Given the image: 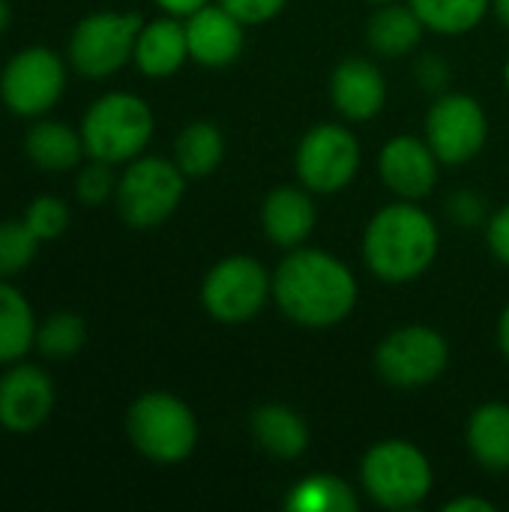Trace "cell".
Returning <instances> with one entry per match:
<instances>
[{
  "label": "cell",
  "instance_id": "6da1fadb",
  "mask_svg": "<svg viewBox=\"0 0 509 512\" xmlns=\"http://www.w3.org/2000/svg\"><path fill=\"white\" fill-rule=\"evenodd\" d=\"M360 285L345 261L324 249L297 246L273 270V303L306 330L339 327L357 306Z\"/></svg>",
  "mask_w": 509,
  "mask_h": 512
},
{
  "label": "cell",
  "instance_id": "7a4b0ae2",
  "mask_svg": "<svg viewBox=\"0 0 509 512\" xmlns=\"http://www.w3.org/2000/svg\"><path fill=\"white\" fill-rule=\"evenodd\" d=\"M441 234L435 219L417 201H393L381 207L363 231L366 270L387 285L420 279L438 258Z\"/></svg>",
  "mask_w": 509,
  "mask_h": 512
},
{
  "label": "cell",
  "instance_id": "3957f363",
  "mask_svg": "<svg viewBox=\"0 0 509 512\" xmlns=\"http://www.w3.org/2000/svg\"><path fill=\"white\" fill-rule=\"evenodd\" d=\"M432 486V462L405 438L378 441L360 459V489L381 510H417L432 495Z\"/></svg>",
  "mask_w": 509,
  "mask_h": 512
},
{
  "label": "cell",
  "instance_id": "277c9868",
  "mask_svg": "<svg viewBox=\"0 0 509 512\" xmlns=\"http://www.w3.org/2000/svg\"><path fill=\"white\" fill-rule=\"evenodd\" d=\"M153 129L156 120L150 105L126 90L99 96L81 120V138L87 156L108 165L138 159L147 150Z\"/></svg>",
  "mask_w": 509,
  "mask_h": 512
},
{
  "label": "cell",
  "instance_id": "5b68a950",
  "mask_svg": "<svg viewBox=\"0 0 509 512\" xmlns=\"http://www.w3.org/2000/svg\"><path fill=\"white\" fill-rule=\"evenodd\" d=\"M126 435L144 459L156 465H180L195 453L198 420L174 393L153 390L132 402L126 414Z\"/></svg>",
  "mask_w": 509,
  "mask_h": 512
},
{
  "label": "cell",
  "instance_id": "8992f818",
  "mask_svg": "<svg viewBox=\"0 0 509 512\" xmlns=\"http://www.w3.org/2000/svg\"><path fill=\"white\" fill-rule=\"evenodd\" d=\"M186 174L162 156H138L117 180V213L129 228H159L174 216L186 195Z\"/></svg>",
  "mask_w": 509,
  "mask_h": 512
},
{
  "label": "cell",
  "instance_id": "52a82bcc",
  "mask_svg": "<svg viewBox=\"0 0 509 512\" xmlns=\"http://www.w3.org/2000/svg\"><path fill=\"white\" fill-rule=\"evenodd\" d=\"M273 300V273L252 255H231L213 264L201 285L204 312L225 324H249Z\"/></svg>",
  "mask_w": 509,
  "mask_h": 512
},
{
  "label": "cell",
  "instance_id": "ba28073f",
  "mask_svg": "<svg viewBox=\"0 0 509 512\" xmlns=\"http://www.w3.org/2000/svg\"><path fill=\"white\" fill-rule=\"evenodd\" d=\"M450 366L447 339L426 324H408L387 333L375 348V372L396 390H420L435 384Z\"/></svg>",
  "mask_w": 509,
  "mask_h": 512
},
{
  "label": "cell",
  "instance_id": "9c48e42d",
  "mask_svg": "<svg viewBox=\"0 0 509 512\" xmlns=\"http://www.w3.org/2000/svg\"><path fill=\"white\" fill-rule=\"evenodd\" d=\"M144 18L138 12H93L81 18L69 36V60L87 78L120 72L132 54Z\"/></svg>",
  "mask_w": 509,
  "mask_h": 512
},
{
  "label": "cell",
  "instance_id": "30bf717a",
  "mask_svg": "<svg viewBox=\"0 0 509 512\" xmlns=\"http://www.w3.org/2000/svg\"><path fill=\"white\" fill-rule=\"evenodd\" d=\"M297 180L312 195H336L354 183L360 171V141L342 123L312 126L294 153Z\"/></svg>",
  "mask_w": 509,
  "mask_h": 512
},
{
  "label": "cell",
  "instance_id": "8fae6325",
  "mask_svg": "<svg viewBox=\"0 0 509 512\" xmlns=\"http://www.w3.org/2000/svg\"><path fill=\"white\" fill-rule=\"evenodd\" d=\"M426 141L441 165L474 162L489 141L486 108L468 93H441L426 114Z\"/></svg>",
  "mask_w": 509,
  "mask_h": 512
},
{
  "label": "cell",
  "instance_id": "7c38bea8",
  "mask_svg": "<svg viewBox=\"0 0 509 512\" xmlns=\"http://www.w3.org/2000/svg\"><path fill=\"white\" fill-rule=\"evenodd\" d=\"M66 90L60 54L33 45L18 51L0 72V99L18 117H39L57 105Z\"/></svg>",
  "mask_w": 509,
  "mask_h": 512
},
{
  "label": "cell",
  "instance_id": "4fadbf2b",
  "mask_svg": "<svg viewBox=\"0 0 509 512\" xmlns=\"http://www.w3.org/2000/svg\"><path fill=\"white\" fill-rule=\"evenodd\" d=\"M438 168L441 159L426 138L396 135L378 153V177L402 201L429 198L438 186Z\"/></svg>",
  "mask_w": 509,
  "mask_h": 512
},
{
  "label": "cell",
  "instance_id": "5bb4252c",
  "mask_svg": "<svg viewBox=\"0 0 509 512\" xmlns=\"http://www.w3.org/2000/svg\"><path fill=\"white\" fill-rule=\"evenodd\" d=\"M54 408V384L36 366H15L0 375V426L27 435L36 432Z\"/></svg>",
  "mask_w": 509,
  "mask_h": 512
},
{
  "label": "cell",
  "instance_id": "9a60e30c",
  "mask_svg": "<svg viewBox=\"0 0 509 512\" xmlns=\"http://www.w3.org/2000/svg\"><path fill=\"white\" fill-rule=\"evenodd\" d=\"M183 24L189 39V60H195L198 66L225 69L243 54L246 24L216 0L192 12Z\"/></svg>",
  "mask_w": 509,
  "mask_h": 512
},
{
  "label": "cell",
  "instance_id": "2e32d148",
  "mask_svg": "<svg viewBox=\"0 0 509 512\" xmlns=\"http://www.w3.org/2000/svg\"><path fill=\"white\" fill-rule=\"evenodd\" d=\"M330 102L351 123L378 117L387 105L384 72L366 57H348L330 72Z\"/></svg>",
  "mask_w": 509,
  "mask_h": 512
},
{
  "label": "cell",
  "instance_id": "e0dca14e",
  "mask_svg": "<svg viewBox=\"0 0 509 512\" xmlns=\"http://www.w3.org/2000/svg\"><path fill=\"white\" fill-rule=\"evenodd\" d=\"M318 222L312 192L300 186H276L261 204V231L279 249L306 246Z\"/></svg>",
  "mask_w": 509,
  "mask_h": 512
},
{
  "label": "cell",
  "instance_id": "ac0fdd59",
  "mask_svg": "<svg viewBox=\"0 0 509 512\" xmlns=\"http://www.w3.org/2000/svg\"><path fill=\"white\" fill-rule=\"evenodd\" d=\"M135 66L147 78H168L180 72V66L189 60V39L186 24L177 15H162L156 21H147L138 33Z\"/></svg>",
  "mask_w": 509,
  "mask_h": 512
},
{
  "label": "cell",
  "instance_id": "d6986e66",
  "mask_svg": "<svg viewBox=\"0 0 509 512\" xmlns=\"http://www.w3.org/2000/svg\"><path fill=\"white\" fill-rule=\"evenodd\" d=\"M252 441L276 459H300L309 450V426L288 405H261L249 417Z\"/></svg>",
  "mask_w": 509,
  "mask_h": 512
},
{
  "label": "cell",
  "instance_id": "ffe728a7",
  "mask_svg": "<svg viewBox=\"0 0 509 512\" xmlns=\"http://www.w3.org/2000/svg\"><path fill=\"white\" fill-rule=\"evenodd\" d=\"M474 462L489 474H509V405L486 402L468 417L465 429Z\"/></svg>",
  "mask_w": 509,
  "mask_h": 512
},
{
  "label": "cell",
  "instance_id": "44dd1931",
  "mask_svg": "<svg viewBox=\"0 0 509 512\" xmlns=\"http://www.w3.org/2000/svg\"><path fill=\"white\" fill-rule=\"evenodd\" d=\"M426 33V24L420 21V15L414 12L411 3H381L369 24H366V39H369V48L387 60H396V57H405L411 54L420 39Z\"/></svg>",
  "mask_w": 509,
  "mask_h": 512
},
{
  "label": "cell",
  "instance_id": "7402d4cb",
  "mask_svg": "<svg viewBox=\"0 0 509 512\" xmlns=\"http://www.w3.org/2000/svg\"><path fill=\"white\" fill-rule=\"evenodd\" d=\"M24 153L33 165L45 171H69L81 162L87 150L81 132H75L72 126L57 120H39L24 138Z\"/></svg>",
  "mask_w": 509,
  "mask_h": 512
},
{
  "label": "cell",
  "instance_id": "603a6c76",
  "mask_svg": "<svg viewBox=\"0 0 509 512\" xmlns=\"http://www.w3.org/2000/svg\"><path fill=\"white\" fill-rule=\"evenodd\" d=\"M225 159V135L213 120H195L183 126L174 141V162L189 180L210 177Z\"/></svg>",
  "mask_w": 509,
  "mask_h": 512
},
{
  "label": "cell",
  "instance_id": "cb8c5ba5",
  "mask_svg": "<svg viewBox=\"0 0 509 512\" xmlns=\"http://www.w3.org/2000/svg\"><path fill=\"white\" fill-rule=\"evenodd\" d=\"M36 345V318L27 297L0 279V366H12Z\"/></svg>",
  "mask_w": 509,
  "mask_h": 512
},
{
  "label": "cell",
  "instance_id": "d4e9b609",
  "mask_svg": "<svg viewBox=\"0 0 509 512\" xmlns=\"http://www.w3.org/2000/svg\"><path fill=\"white\" fill-rule=\"evenodd\" d=\"M282 507L291 512H354L360 498L345 480L333 474H312L288 489Z\"/></svg>",
  "mask_w": 509,
  "mask_h": 512
},
{
  "label": "cell",
  "instance_id": "484cf974",
  "mask_svg": "<svg viewBox=\"0 0 509 512\" xmlns=\"http://www.w3.org/2000/svg\"><path fill=\"white\" fill-rule=\"evenodd\" d=\"M426 30L441 36H462L471 33L486 12H492V0H408Z\"/></svg>",
  "mask_w": 509,
  "mask_h": 512
},
{
  "label": "cell",
  "instance_id": "4316f807",
  "mask_svg": "<svg viewBox=\"0 0 509 512\" xmlns=\"http://www.w3.org/2000/svg\"><path fill=\"white\" fill-rule=\"evenodd\" d=\"M84 339H87V327H84V318L75 315V312H54L36 330L39 351L45 357H54V360L78 354L84 348Z\"/></svg>",
  "mask_w": 509,
  "mask_h": 512
},
{
  "label": "cell",
  "instance_id": "83f0119b",
  "mask_svg": "<svg viewBox=\"0 0 509 512\" xmlns=\"http://www.w3.org/2000/svg\"><path fill=\"white\" fill-rule=\"evenodd\" d=\"M39 237L21 222H0V279L21 273L36 255Z\"/></svg>",
  "mask_w": 509,
  "mask_h": 512
},
{
  "label": "cell",
  "instance_id": "f1b7e54d",
  "mask_svg": "<svg viewBox=\"0 0 509 512\" xmlns=\"http://www.w3.org/2000/svg\"><path fill=\"white\" fill-rule=\"evenodd\" d=\"M24 225L42 240H57L69 225V207L57 195H36L24 210Z\"/></svg>",
  "mask_w": 509,
  "mask_h": 512
},
{
  "label": "cell",
  "instance_id": "f546056e",
  "mask_svg": "<svg viewBox=\"0 0 509 512\" xmlns=\"http://www.w3.org/2000/svg\"><path fill=\"white\" fill-rule=\"evenodd\" d=\"M114 192H117V177L111 174V165H108V162L93 159L87 168H81V174H78V180H75V195H78L81 204L99 207V204H105Z\"/></svg>",
  "mask_w": 509,
  "mask_h": 512
},
{
  "label": "cell",
  "instance_id": "4dcf8cb0",
  "mask_svg": "<svg viewBox=\"0 0 509 512\" xmlns=\"http://www.w3.org/2000/svg\"><path fill=\"white\" fill-rule=\"evenodd\" d=\"M447 216L453 225L474 231L480 225L489 222V210H486V198L474 189H459L447 198Z\"/></svg>",
  "mask_w": 509,
  "mask_h": 512
},
{
  "label": "cell",
  "instance_id": "1f68e13d",
  "mask_svg": "<svg viewBox=\"0 0 509 512\" xmlns=\"http://www.w3.org/2000/svg\"><path fill=\"white\" fill-rule=\"evenodd\" d=\"M216 3H222L228 12H234L246 27L273 21L288 6V0H216Z\"/></svg>",
  "mask_w": 509,
  "mask_h": 512
},
{
  "label": "cell",
  "instance_id": "d6a6232c",
  "mask_svg": "<svg viewBox=\"0 0 509 512\" xmlns=\"http://www.w3.org/2000/svg\"><path fill=\"white\" fill-rule=\"evenodd\" d=\"M414 75H417L420 87L429 90V93H444V87L450 84V66L438 54H423L417 69H414Z\"/></svg>",
  "mask_w": 509,
  "mask_h": 512
},
{
  "label": "cell",
  "instance_id": "836d02e7",
  "mask_svg": "<svg viewBox=\"0 0 509 512\" xmlns=\"http://www.w3.org/2000/svg\"><path fill=\"white\" fill-rule=\"evenodd\" d=\"M486 243H489V252L509 267V204L498 207L489 222H486Z\"/></svg>",
  "mask_w": 509,
  "mask_h": 512
},
{
  "label": "cell",
  "instance_id": "e575fe53",
  "mask_svg": "<svg viewBox=\"0 0 509 512\" xmlns=\"http://www.w3.org/2000/svg\"><path fill=\"white\" fill-rule=\"evenodd\" d=\"M498 507L480 495H462V498H453L444 504V512H495Z\"/></svg>",
  "mask_w": 509,
  "mask_h": 512
},
{
  "label": "cell",
  "instance_id": "d590c367",
  "mask_svg": "<svg viewBox=\"0 0 509 512\" xmlns=\"http://www.w3.org/2000/svg\"><path fill=\"white\" fill-rule=\"evenodd\" d=\"M165 15H177V18H189L192 12H198L201 6H207L210 0H153Z\"/></svg>",
  "mask_w": 509,
  "mask_h": 512
},
{
  "label": "cell",
  "instance_id": "8d00e7d4",
  "mask_svg": "<svg viewBox=\"0 0 509 512\" xmlns=\"http://www.w3.org/2000/svg\"><path fill=\"white\" fill-rule=\"evenodd\" d=\"M498 348H501V354L509 360V303L504 306L501 318H498Z\"/></svg>",
  "mask_w": 509,
  "mask_h": 512
},
{
  "label": "cell",
  "instance_id": "74e56055",
  "mask_svg": "<svg viewBox=\"0 0 509 512\" xmlns=\"http://www.w3.org/2000/svg\"><path fill=\"white\" fill-rule=\"evenodd\" d=\"M492 12L498 15V21L509 30V0H492Z\"/></svg>",
  "mask_w": 509,
  "mask_h": 512
},
{
  "label": "cell",
  "instance_id": "f35d334b",
  "mask_svg": "<svg viewBox=\"0 0 509 512\" xmlns=\"http://www.w3.org/2000/svg\"><path fill=\"white\" fill-rule=\"evenodd\" d=\"M9 18H12V12H9V3H6V0H0V33L9 27Z\"/></svg>",
  "mask_w": 509,
  "mask_h": 512
},
{
  "label": "cell",
  "instance_id": "ab89813d",
  "mask_svg": "<svg viewBox=\"0 0 509 512\" xmlns=\"http://www.w3.org/2000/svg\"><path fill=\"white\" fill-rule=\"evenodd\" d=\"M504 84H507V93H509V57H507V63H504Z\"/></svg>",
  "mask_w": 509,
  "mask_h": 512
},
{
  "label": "cell",
  "instance_id": "60d3db41",
  "mask_svg": "<svg viewBox=\"0 0 509 512\" xmlns=\"http://www.w3.org/2000/svg\"><path fill=\"white\" fill-rule=\"evenodd\" d=\"M369 3H375V6H381V3H393V0H369Z\"/></svg>",
  "mask_w": 509,
  "mask_h": 512
}]
</instances>
